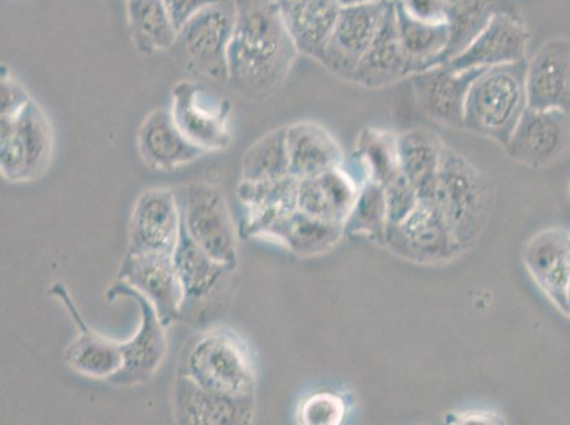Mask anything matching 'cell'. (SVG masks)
<instances>
[{
	"mask_svg": "<svg viewBox=\"0 0 570 425\" xmlns=\"http://www.w3.org/2000/svg\"><path fill=\"white\" fill-rule=\"evenodd\" d=\"M229 85L252 101L276 95L298 57L278 0H235Z\"/></svg>",
	"mask_w": 570,
	"mask_h": 425,
	"instance_id": "cell-1",
	"label": "cell"
},
{
	"mask_svg": "<svg viewBox=\"0 0 570 425\" xmlns=\"http://www.w3.org/2000/svg\"><path fill=\"white\" fill-rule=\"evenodd\" d=\"M176 375L212 391L256 394V365L250 347L229 328H212L191 336L180 352Z\"/></svg>",
	"mask_w": 570,
	"mask_h": 425,
	"instance_id": "cell-2",
	"label": "cell"
},
{
	"mask_svg": "<svg viewBox=\"0 0 570 425\" xmlns=\"http://www.w3.org/2000/svg\"><path fill=\"white\" fill-rule=\"evenodd\" d=\"M528 60L490 67L470 87L463 128L502 147L528 108Z\"/></svg>",
	"mask_w": 570,
	"mask_h": 425,
	"instance_id": "cell-3",
	"label": "cell"
},
{
	"mask_svg": "<svg viewBox=\"0 0 570 425\" xmlns=\"http://www.w3.org/2000/svg\"><path fill=\"white\" fill-rule=\"evenodd\" d=\"M432 200L461 251L473 245L489 219V184L463 155L450 147L443 149Z\"/></svg>",
	"mask_w": 570,
	"mask_h": 425,
	"instance_id": "cell-4",
	"label": "cell"
},
{
	"mask_svg": "<svg viewBox=\"0 0 570 425\" xmlns=\"http://www.w3.org/2000/svg\"><path fill=\"white\" fill-rule=\"evenodd\" d=\"M235 23V0H215L180 26L169 51L189 75L229 81V49Z\"/></svg>",
	"mask_w": 570,
	"mask_h": 425,
	"instance_id": "cell-5",
	"label": "cell"
},
{
	"mask_svg": "<svg viewBox=\"0 0 570 425\" xmlns=\"http://www.w3.org/2000/svg\"><path fill=\"white\" fill-rule=\"evenodd\" d=\"M53 148V128L38 102L30 101L17 118H0V172L10 184L45 175Z\"/></svg>",
	"mask_w": 570,
	"mask_h": 425,
	"instance_id": "cell-6",
	"label": "cell"
},
{
	"mask_svg": "<svg viewBox=\"0 0 570 425\" xmlns=\"http://www.w3.org/2000/svg\"><path fill=\"white\" fill-rule=\"evenodd\" d=\"M397 18L442 34L453 59L475 39L500 10H515L505 0H393Z\"/></svg>",
	"mask_w": 570,
	"mask_h": 425,
	"instance_id": "cell-7",
	"label": "cell"
},
{
	"mask_svg": "<svg viewBox=\"0 0 570 425\" xmlns=\"http://www.w3.org/2000/svg\"><path fill=\"white\" fill-rule=\"evenodd\" d=\"M183 227L215 260L238 266V235L223 190L198 181L179 190Z\"/></svg>",
	"mask_w": 570,
	"mask_h": 425,
	"instance_id": "cell-8",
	"label": "cell"
},
{
	"mask_svg": "<svg viewBox=\"0 0 570 425\" xmlns=\"http://www.w3.org/2000/svg\"><path fill=\"white\" fill-rule=\"evenodd\" d=\"M108 300L127 298L135 300L141 310V324L137 332L126 342H121L122 367L108 383L119 387L145 385L153 380L159 367L163 366L168 352L167 329L160 323L157 310L144 295L129 287L127 283L119 281L108 288Z\"/></svg>",
	"mask_w": 570,
	"mask_h": 425,
	"instance_id": "cell-9",
	"label": "cell"
},
{
	"mask_svg": "<svg viewBox=\"0 0 570 425\" xmlns=\"http://www.w3.org/2000/svg\"><path fill=\"white\" fill-rule=\"evenodd\" d=\"M232 102L200 82L183 81L173 91L170 112L185 137L206 154L219 152L232 142Z\"/></svg>",
	"mask_w": 570,
	"mask_h": 425,
	"instance_id": "cell-10",
	"label": "cell"
},
{
	"mask_svg": "<svg viewBox=\"0 0 570 425\" xmlns=\"http://www.w3.org/2000/svg\"><path fill=\"white\" fill-rule=\"evenodd\" d=\"M183 233V212L174 189H145L135 201L128 227L129 256L170 254Z\"/></svg>",
	"mask_w": 570,
	"mask_h": 425,
	"instance_id": "cell-11",
	"label": "cell"
},
{
	"mask_svg": "<svg viewBox=\"0 0 570 425\" xmlns=\"http://www.w3.org/2000/svg\"><path fill=\"white\" fill-rule=\"evenodd\" d=\"M385 240L392 251L416 263H444L461 251L453 231L432 199L420 200L406 219L397 225H387Z\"/></svg>",
	"mask_w": 570,
	"mask_h": 425,
	"instance_id": "cell-12",
	"label": "cell"
},
{
	"mask_svg": "<svg viewBox=\"0 0 570 425\" xmlns=\"http://www.w3.org/2000/svg\"><path fill=\"white\" fill-rule=\"evenodd\" d=\"M175 422L184 425H248L256 413V394H230L202 387L176 375L173 388Z\"/></svg>",
	"mask_w": 570,
	"mask_h": 425,
	"instance_id": "cell-13",
	"label": "cell"
},
{
	"mask_svg": "<svg viewBox=\"0 0 570 425\" xmlns=\"http://www.w3.org/2000/svg\"><path fill=\"white\" fill-rule=\"evenodd\" d=\"M117 279L137 289L154 305L165 328L184 318L183 284L170 254H127Z\"/></svg>",
	"mask_w": 570,
	"mask_h": 425,
	"instance_id": "cell-14",
	"label": "cell"
},
{
	"mask_svg": "<svg viewBox=\"0 0 570 425\" xmlns=\"http://www.w3.org/2000/svg\"><path fill=\"white\" fill-rule=\"evenodd\" d=\"M391 2L342 8L321 65L341 80L350 81L380 33Z\"/></svg>",
	"mask_w": 570,
	"mask_h": 425,
	"instance_id": "cell-15",
	"label": "cell"
},
{
	"mask_svg": "<svg viewBox=\"0 0 570 425\" xmlns=\"http://www.w3.org/2000/svg\"><path fill=\"white\" fill-rule=\"evenodd\" d=\"M505 148L512 159L533 169L558 162L570 149V112L528 107Z\"/></svg>",
	"mask_w": 570,
	"mask_h": 425,
	"instance_id": "cell-16",
	"label": "cell"
},
{
	"mask_svg": "<svg viewBox=\"0 0 570 425\" xmlns=\"http://www.w3.org/2000/svg\"><path fill=\"white\" fill-rule=\"evenodd\" d=\"M531 33L517 10H500L449 66L458 70L490 69L527 60Z\"/></svg>",
	"mask_w": 570,
	"mask_h": 425,
	"instance_id": "cell-17",
	"label": "cell"
},
{
	"mask_svg": "<svg viewBox=\"0 0 570 425\" xmlns=\"http://www.w3.org/2000/svg\"><path fill=\"white\" fill-rule=\"evenodd\" d=\"M484 70H458L443 65L417 72L409 80L419 107L429 118L443 126L463 128L470 87Z\"/></svg>",
	"mask_w": 570,
	"mask_h": 425,
	"instance_id": "cell-18",
	"label": "cell"
},
{
	"mask_svg": "<svg viewBox=\"0 0 570 425\" xmlns=\"http://www.w3.org/2000/svg\"><path fill=\"white\" fill-rule=\"evenodd\" d=\"M49 294L65 305L77 326V336L66 349L67 366L81 376L110 380L122 367L121 342L106 338L86 323L63 283L53 284Z\"/></svg>",
	"mask_w": 570,
	"mask_h": 425,
	"instance_id": "cell-19",
	"label": "cell"
},
{
	"mask_svg": "<svg viewBox=\"0 0 570 425\" xmlns=\"http://www.w3.org/2000/svg\"><path fill=\"white\" fill-rule=\"evenodd\" d=\"M528 107L570 112V40L542 43L527 67Z\"/></svg>",
	"mask_w": 570,
	"mask_h": 425,
	"instance_id": "cell-20",
	"label": "cell"
},
{
	"mask_svg": "<svg viewBox=\"0 0 570 425\" xmlns=\"http://www.w3.org/2000/svg\"><path fill=\"white\" fill-rule=\"evenodd\" d=\"M138 152L144 164L160 172H173L206 155L176 126L170 110H155L138 131Z\"/></svg>",
	"mask_w": 570,
	"mask_h": 425,
	"instance_id": "cell-21",
	"label": "cell"
},
{
	"mask_svg": "<svg viewBox=\"0 0 570 425\" xmlns=\"http://www.w3.org/2000/svg\"><path fill=\"white\" fill-rule=\"evenodd\" d=\"M174 261L184 289V316L189 309L199 307L219 294L227 279L236 271L235 267L215 260L204 248L196 245L184 227L174 253Z\"/></svg>",
	"mask_w": 570,
	"mask_h": 425,
	"instance_id": "cell-22",
	"label": "cell"
},
{
	"mask_svg": "<svg viewBox=\"0 0 570 425\" xmlns=\"http://www.w3.org/2000/svg\"><path fill=\"white\" fill-rule=\"evenodd\" d=\"M411 77L412 69L406 55H404L401 38H399L392 0L380 33L357 66L350 82L367 88V90H380V88L391 87L404 79H411Z\"/></svg>",
	"mask_w": 570,
	"mask_h": 425,
	"instance_id": "cell-23",
	"label": "cell"
},
{
	"mask_svg": "<svg viewBox=\"0 0 570 425\" xmlns=\"http://www.w3.org/2000/svg\"><path fill=\"white\" fill-rule=\"evenodd\" d=\"M299 55L323 63L341 13L338 0H278Z\"/></svg>",
	"mask_w": 570,
	"mask_h": 425,
	"instance_id": "cell-24",
	"label": "cell"
},
{
	"mask_svg": "<svg viewBox=\"0 0 570 425\" xmlns=\"http://www.w3.org/2000/svg\"><path fill=\"white\" fill-rule=\"evenodd\" d=\"M525 266L542 291L564 313L570 279V235L551 229L533 237L525 250Z\"/></svg>",
	"mask_w": 570,
	"mask_h": 425,
	"instance_id": "cell-25",
	"label": "cell"
},
{
	"mask_svg": "<svg viewBox=\"0 0 570 425\" xmlns=\"http://www.w3.org/2000/svg\"><path fill=\"white\" fill-rule=\"evenodd\" d=\"M285 128L289 172L294 178H317L344 164L338 142L320 123L303 121Z\"/></svg>",
	"mask_w": 570,
	"mask_h": 425,
	"instance_id": "cell-26",
	"label": "cell"
},
{
	"mask_svg": "<svg viewBox=\"0 0 570 425\" xmlns=\"http://www.w3.org/2000/svg\"><path fill=\"white\" fill-rule=\"evenodd\" d=\"M356 197L355 185L342 166L317 178L298 179L297 210L314 219L342 225L354 209Z\"/></svg>",
	"mask_w": 570,
	"mask_h": 425,
	"instance_id": "cell-27",
	"label": "cell"
},
{
	"mask_svg": "<svg viewBox=\"0 0 570 425\" xmlns=\"http://www.w3.org/2000/svg\"><path fill=\"white\" fill-rule=\"evenodd\" d=\"M445 145L432 129L414 128L397 135L399 165L420 200L432 199Z\"/></svg>",
	"mask_w": 570,
	"mask_h": 425,
	"instance_id": "cell-28",
	"label": "cell"
},
{
	"mask_svg": "<svg viewBox=\"0 0 570 425\" xmlns=\"http://www.w3.org/2000/svg\"><path fill=\"white\" fill-rule=\"evenodd\" d=\"M126 10L129 36L139 55L173 49L178 29L163 0H127Z\"/></svg>",
	"mask_w": 570,
	"mask_h": 425,
	"instance_id": "cell-29",
	"label": "cell"
},
{
	"mask_svg": "<svg viewBox=\"0 0 570 425\" xmlns=\"http://www.w3.org/2000/svg\"><path fill=\"white\" fill-rule=\"evenodd\" d=\"M285 132V127L274 129L248 148L242 160V180L268 181L292 175Z\"/></svg>",
	"mask_w": 570,
	"mask_h": 425,
	"instance_id": "cell-30",
	"label": "cell"
},
{
	"mask_svg": "<svg viewBox=\"0 0 570 425\" xmlns=\"http://www.w3.org/2000/svg\"><path fill=\"white\" fill-rule=\"evenodd\" d=\"M298 179L287 178L268 181L242 180L237 186V199L245 207L246 215L266 211L297 210Z\"/></svg>",
	"mask_w": 570,
	"mask_h": 425,
	"instance_id": "cell-31",
	"label": "cell"
},
{
	"mask_svg": "<svg viewBox=\"0 0 570 425\" xmlns=\"http://www.w3.org/2000/svg\"><path fill=\"white\" fill-rule=\"evenodd\" d=\"M356 152L364 162L371 181L385 186L401 172L397 135L382 129L366 128L357 139Z\"/></svg>",
	"mask_w": 570,
	"mask_h": 425,
	"instance_id": "cell-32",
	"label": "cell"
},
{
	"mask_svg": "<svg viewBox=\"0 0 570 425\" xmlns=\"http://www.w3.org/2000/svg\"><path fill=\"white\" fill-rule=\"evenodd\" d=\"M356 197L354 209L351 211L352 229L355 231L377 233L385 238L387 216L385 189L371 181Z\"/></svg>",
	"mask_w": 570,
	"mask_h": 425,
	"instance_id": "cell-33",
	"label": "cell"
},
{
	"mask_svg": "<svg viewBox=\"0 0 570 425\" xmlns=\"http://www.w3.org/2000/svg\"><path fill=\"white\" fill-rule=\"evenodd\" d=\"M344 398L331 393L308 396L299 407V423L307 425L340 424L345 417Z\"/></svg>",
	"mask_w": 570,
	"mask_h": 425,
	"instance_id": "cell-34",
	"label": "cell"
},
{
	"mask_svg": "<svg viewBox=\"0 0 570 425\" xmlns=\"http://www.w3.org/2000/svg\"><path fill=\"white\" fill-rule=\"evenodd\" d=\"M387 225H397L416 209L420 197L402 170L385 186Z\"/></svg>",
	"mask_w": 570,
	"mask_h": 425,
	"instance_id": "cell-35",
	"label": "cell"
},
{
	"mask_svg": "<svg viewBox=\"0 0 570 425\" xmlns=\"http://www.w3.org/2000/svg\"><path fill=\"white\" fill-rule=\"evenodd\" d=\"M0 88H2V91H0L2 117L0 118H17L32 101L24 87L12 77L2 76V87Z\"/></svg>",
	"mask_w": 570,
	"mask_h": 425,
	"instance_id": "cell-36",
	"label": "cell"
},
{
	"mask_svg": "<svg viewBox=\"0 0 570 425\" xmlns=\"http://www.w3.org/2000/svg\"><path fill=\"white\" fill-rule=\"evenodd\" d=\"M163 2L173 17L176 29H179L186 20L215 0H163Z\"/></svg>",
	"mask_w": 570,
	"mask_h": 425,
	"instance_id": "cell-37",
	"label": "cell"
},
{
	"mask_svg": "<svg viewBox=\"0 0 570 425\" xmlns=\"http://www.w3.org/2000/svg\"><path fill=\"white\" fill-rule=\"evenodd\" d=\"M382 2H389V0H338L341 8L364 7V4H375Z\"/></svg>",
	"mask_w": 570,
	"mask_h": 425,
	"instance_id": "cell-38",
	"label": "cell"
},
{
	"mask_svg": "<svg viewBox=\"0 0 570 425\" xmlns=\"http://www.w3.org/2000/svg\"><path fill=\"white\" fill-rule=\"evenodd\" d=\"M564 314H568L570 316V279L567 289V309H564Z\"/></svg>",
	"mask_w": 570,
	"mask_h": 425,
	"instance_id": "cell-39",
	"label": "cell"
},
{
	"mask_svg": "<svg viewBox=\"0 0 570 425\" xmlns=\"http://www.w3.org/2000/svg\"><path fill=\"white\" fill-rule=\"evenodd\" d=\"M126 2H127V0H126Z\"/></svg>",
	"mask_w": 570,
	"mask_h": 425,
	"instance_id": "cell-40",
	"label": "cell"
}]
</instances>
